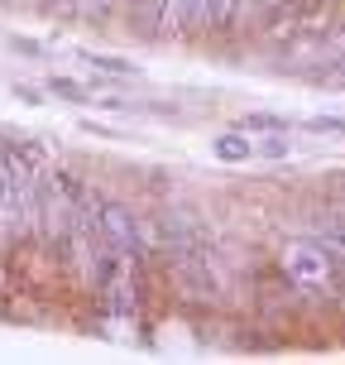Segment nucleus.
<instances>
[{
  "instance_id": "nucleus-1",
  "label": "nucleus",
  "mask_w": 345,
  "mask_h": 365,
  "mask_svg": "<svg viewBox=\"0 0 345 365\" xmlns=\"http://www.w3.org/2000/svg\"><path fill=\"white\" fill-rule=\"evenodd\" d=\"M96 226H101V236H106V245H115V250H120V255H125L129 264H139V259H149L144 221L134 217L129 207H120V202H101V197H96Z\"/></svg>"
},
{
  "instance_id": "nucleus-2",
  "label": "nucleus",
  "mask_w": 345,
  "mask_h": 365,
  "mask_svg": "<svg viewBox=\"0 0 345 365\" xmlns=\"http://www.w3.org/2000/svg\"><path fill=\"white\" fill-rule=\"evenodd\" d=\"M240 130H245V135H283L288 120H278V115H245Z\"/></svg>"
},
{
  "instance_id": "nucleus-3",
  "label": "nucleus",
  "mask_w": 345,
  "mask_h": 365,
  "mask_svg": "<svg viewBox=\"0 0 345 365\" xmlns=\"http://www.w3.org/2000/svg\"><path fill=\"white\" fill-rule=\"evenodd\" d=\"M221 159H255V140H245V135H225L216 145Z\"/></svg>"
},
{
  "instance_id": "nucleus-4",
  "label": "nucleus",
  "mask_w": 345,
  "mask_h": 365,
  "mask_svg": "<svg viewBox=\"0 0 345 365\" xmlns=\"http://www.w3.org/2000/svg\"><path fill=\"white\" fill-rule=\"evenodd\" d=\"M106 5H115V0H96V10H106Z\"/></svg>"
}]
</instances>
